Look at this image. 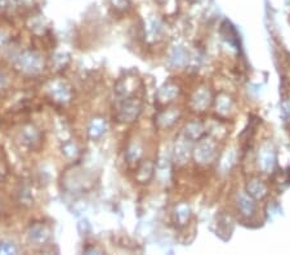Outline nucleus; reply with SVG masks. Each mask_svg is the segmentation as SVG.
<instances>
[{
	"label": "nucleus",
	"instance_id": "nucleus-1",
	"mask_svg": "<svg viewBox=\"0 0 290 255\" xmlns=\"http://www.w3.org/2000/svg\"><path fill=\"white\" fill-rule=\"evenodd\" d=\"M16 253V248L9 242H0V254H13Z\"/></svg>",
	"mask_w": 290,
	"mask_h": 255
},
{
	"label": "nucleus",
	"instance_id": "nucleus-2",
	"mask_svg": "<svg viewBox=\"0 0 290 255\" xmlns=\"http://www.w3.org/2000/svg\"><path fill=\"white\" fill-rule=\"evenodd\" d=\"M5 85H7V75L3 71H0V90H3Z\"/></svg>",
	"mask_w": 290,
	"mask_h": 255
}]
</instances>
